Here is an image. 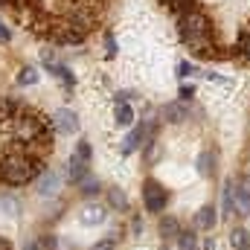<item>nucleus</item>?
<instances>
[{
    "label": "nucleus",
    "instance_id": "f257e3e1",
    "mask_svg": "<svg viewBox=\"0 0 250 250\" xmlns=\"http://www.w3.org/2000/svg\"><path fill=\"white\" fill-rule=\"evenodd\" d=\"M178 29L181 38L189 47V53H195L198 59H209L215 53V41H212V21L204 9H187L178 18Z\"/></svg>",
    "mask_w": 250,
    "mask_h": 250
},
{
    "label": "nucleus",
    "instance_id": "f03ea898",
    "mask_svg": "<svg viewBox=\"0 0 250 250\" xmlns=\"http://www.w3.org/2000/svg\"><path fill=\"white\" fill-rule=\"evenodd\" d=\"M44 172V160H35L26 151H9L0 160V181L9 187H26L35 178H41Z\"/></svg>",
    "mask_w": 250,
    "mask_h": 250
},
{
    "label": "nucleus",
    "instance_id": "7ed1b4c3",
    "mask_svg": "<svg viewBox=\"0 0 250 250\" xmlns=\"http://www.w3.org/2000/svg\"><path fill=\"white\" fill-rule=\"evenodd\" d=\"M12 123H15V134H18L21 143H35L38 137L47 134V123L38 114H32V111H21Z\"/></svg>",
    "mask_w": 250,
    "mask_h": 250
},
{
    "label": "nucleus",
    "instance_id": "20e7f679",
    "mask_svg": "<svg viewBox=\"0 0 250 250\" xmlns=\"http://www.w3.org/2000/svg\"><path fill=\"white\" fill-rule=\"evenodd\" d=\"M166 204H169V189L154 178H146L143 181V207L148 212H163Z\"/></svg>",
    "mask_w": 250,
    "mask_h": 250
},
{
    "label": "nucleus",
    "instance_id": "39448f33",
    "mask_svg": "<svg viewBox=\"0 0 250 250\" xmlns=\"http://www.w3.org/2000/svg\"><path fill=\"white\" fill-rule=\"evenodd\" d=\"M230 192H233V212L248 218L250 215V181L248 178L230 181Z\"/></svg>",
    "mask_w": 250,
    "mask_h": 250
},
{
    "label": "nucleus",
    "instance_id": "423d86ee",
    "mask_svg": "<svg viewBox=\"0 0 250 250\" xmlns=\"http://www.w3.org/2000/svg\"><path fill=\"white\" fill-rule=\"evenodd\" d=\"M53 125H56L59 134L73 137V134L79 131V117H76V111H70V108H59V111L53 114Z\"/></svg>",
    "mask_w": 250,
    "mask_h": 250
},
{
    "label": "nucleus",
    "instance_id": "0eeeda50",
    "mask_svg": "<svg viewBox=\"0 0 250 250\" xmlns=\"http://www.w3.org/2000/svg\"><path fill=\"white\" fill-rule=\"evenodd\" d=\"M59 187H62V175L53 172V169H50V172L44 169L41 178H38V195H41V198H56V195H59Z\"/></svg>",
    "mask_w": 250,
    "mask_h": 250
},
{
    "label": "nucleus",
    "instance_id": "6e6552de",
    "mask_svg": "<svg viewBox=\"0 0 250 250\" xmlns=\"http://www.w3.org/2000/svg\"><path fill=\"white\" fill-rule=\"evenodd\" d=\"M87 175H90V163H84L82 157H76V154H73V157H70V163H67V181L79 187Z\"/></svg>",
    "mask_w": 250,
    "mask_h": 250
},
{
    "label": "nucleus",
    "instance_id": "1a4fd4ad",
    "mask_svg": "<svg viewBox=\"0 0 250 250\" xmlns=\"http://www.w3.org/2000/svg\"><path fill=\"white\" fill-rule=\"evenodd\" d=\"M163 120L172 125H181L189 120V105L187 102H169L166 108H163Z\"/></svg>",
    "mask_w": 250,
    "mask_h": 250
},
{
    "label": "nucleus",
    "instance_id": "9d476101",
    "mask_svg": "<svg viewBox=\"0 0 250 250\" xmlns=\"http://www.w3.org/2000/svg\"><path fill=\"white\" fill-rule=\"evenodd\" d=\"M157 233H160L166 242H172V239H181L184 227H181V221H178L175 215H163V218H160V224H157Z\"/></svg>",
    "mask_w": 250,
    "mask_h": 250
},
{
    "label": "nucleus",
    "instance_id": "9b49d317",
    "mask_svg": "<svg viewBox=\"0 0 250 250\" xmlns=\"http://www.w3.org/2000/svg\"><path fill=\"white\" fill-rule=\"evenodd\" d=\"M215 224H218V215H215V207L212 204H207V207H201L195 212V227L198 230H212Z\"/></svg>",
    "mask_w": 250,
    "mask_h": 250
},
{
    "label": "nucleus",
    "instance_id": "f8f14e48",
    "mask_svg": "<svg viewBox=\"0 0 250 250\" xmlns=\"http://www.w3.org/2000/svg\"><path fill=\"white\" fill-rule=\"evenodd\" d=\"M105 195H108V207H111V209H117V212H128L131 201H128L125 189H120V187H108V189H105Z\"/></svg>",
    "mask_w": 250,
    "mask_h": 250
},
{
    "label": "nucleus",
    "instance_id": "ddd939ff",
    "mask_svg": "<svg viewBox=\"0 0 250 250\" xmlns=\"http://www.w3.org/2000/svg\"><path fill=\"white\" fill-rule=\"evenodd\" d=\"M79 218H82V224H84V227H93V224H102V221L108 218V212H105L99 204H87V207L82 209V215H79Z\"/></svg>",
    "mask_w": 250,
    "mask_h": 250
},
{
    "label": "nucleus",
    "instance_id": "4468645a",
    "mask_svg": "<svg viewBox=\"0 0 250 250\" xmlns=\"http://www.w3.org/2000/svg\"><path fill=\"white\" fill-rule=\"evenodd\" d=\"M50 73L62 82V87L70 93L73 90V84H76V79H73V73H70V67H64V64H50Z\"/></svg>",
    "mask_w": 250,
    "mask_h": 250
},
{
    "label": "nucleus",
    "instance_id": "2eb2a0df",
    "mask_svg": "<svg viewBox=\"0 0 250 250\" xmlns=\"http://www.w3.org/2000/svg\"><path fill=\"white\" fill-rule=\"evenodd\" d=\"M140 140H143V125H137V128H131V131L125 134V140H123V154L137 151V148H140Z\"/></svg>",
    "mask_w": 250,
    "mask_h": 250
},
{
    "label": "nucleus",
    "instance_id": "dca6fc26",
    "mask_svg": "<svg viewBox=\"0 0 250 250\" xmlns=\"http://www.w3.org/2000/svg\"><path fill=\"white\" fill-rule=\"evenodd\" d=\"M198 172H201L204 178H209V175L215 172V151H209V148H207V151H201V154H198Z\"/></svg>",
    "mask_w": 250,
    "mask_h": 250
},
{
    "label": "nucleus",
    "instance_id": "f3484780",
    "mask_svg": "<svg viewBox=\"0 0 250 250\" xmlns=\"http://www.w3.org/2000/svg\"><path fill=\"white\" fill-rule=\"evenodd\" d=\"M114 120H117V125H123V128H128V125L134 123V108H131L128 102H117Z\"/></svg>",
    "mask_w": 250,
    "mask_h": 250
},
{
    "label": "nucleus",
    "instance_id": "a211bd4d",
    "mask_svg": "<svg viewBox=\"0 0 250 250\" xmlns=\"http://www.w3.org/2000/svg\"><path fill=\"white\" fill-rule=\"evenodd\" d=\"M79 192H82L84 198H96V195L102 192V181H99V178H93V175H87V178L79 184Z\"/></svg>",
    "mask_w": 250,
    "mask_h": 250
},
{
    "label": "nucleus",
    "instance_id": "6ab92c4d",
    "mask_svg": "<svg viewBox=\"0 0 250 250\" xmlns=\"http://www.w3.org/2000/svg\"><path fill=\"white\" fill-rule=\"evenodd\" d=\"M230 245H233L236 250H250V230L236 227V230L230 233Z\"/></svg>",
    "mask_w": 250,
    "mask_h": 250
},
{
    "label": "nucleus",
    "instance_id": "aec40b11",
    "mask_svg": "<svg viewBox=\"0 0 250 250\" xmlns=\"http://www.w3.org/2000/svg\"><path fill=\"white\" fill-rule=\"evenodd\" d=\"M160 151H163V148H160V143H157V140H151V143H146V146H143V160H146L148 166H154V163L160 160Z\"/></svg>",
    "mask_w": 250,
    "mask_h": 250
},
{
    "label": "nucleus",
    "instance_id": "412c9836",
    "mask_svg": "<svg viewBox=\"0 0 250 250\" xmlns=\"http://www.w3.org/2000/svg\"><path fill=\"white\" fill-rule=\"evenodd\" d=\"M236 56H239V59H245V62H250V29H245V32L239 35V44H236Z\"/></svg>",
    "mask_w": 250,
    "mask_h": 250
},
{
    "label": "nucleus",
    "instance_id": "4be33fe9",
    "mask_svg": "<svg viewBox=\"0 0 250 250\" xmlns=\"http://www.w3.org/2000/svg\"><path fill=\"white\" fill-rule=\"evenodd\" d=\"M0 212H6V215H18V212H21V204H18L12 195H0Z\"/></svg>",
    "mask_w": 250,
    "mask_h": 250
},
{
    "label": "nucleus",
    "instance_id": "5701e85b",
    "mask_svg": "<svg viewBox=\"0 0 250 250\" xmlns=\"http://www.w3.org/2000/svg\"><path fill=\"white\" fill-rule=\"evenodd\" d=\"M35 82H38V70H35V67H23V70L18 73V84L26 87V84H35Z\"/></svg>",
    "mask_w": 250,
    "mask_h": 250
},
{
    "label": "nucleus",
    "instance_id": "b1692460",
    "mask_svg": "<svg viewBox=\"0 0 250 250\" xmlns=\"http://www.w3.org/2000/svg\"><path fill=\"white\" fill-rule=\"evenodd\" d=\"M76 157H82L84 163H90L93 148H90V143H87V140H79V143H76Z\"/></svg>",
    "mask_w": 250,
    "mask_h": 250
},
{
    "label": "nucleus",
    "instance_id": "393cba45",
    "mask_svg": "<svg viewBox=\"0 0 250 250\" xmlns=\"http://www.w3.org/2000/svg\"><path fill=\"white\" fill-rule=\"evenodd\" d=\"M178 245H181V250H192V248H198V236H195V233H181Z\"/></svg>",
    "mask_w": 250,
    "mask_h": 250
},
{
    "label": "nucleus",
    "instance_id": "a878e982",
    "mask_svg": "<svg viewBox=\"0 0 250 250\" xmlns=\"http://www.w3.org/2000/svg\"><path fill=\"white\" fill-rule=\"evenodd\" d=\"M56 248H59V239L53 233H47V236L38 239V250H56Z\"/></svg>",
    "mask_w": 250,
    "mask_h": 250
},
{
    "label": "nucleus",
    "instance_id": "bb28decb",
    "mask_svg": "<svg viewBox=\"0 0 250 250\" xmlns=\"http://www.w3.org/2000/svg\"><path fill=\"white\" fill-rule=\"evenodd\" d=\"M163 3H169V9H175L178 15L187 12V9H192V0H163Z\"/></svg>",
    "mask_w": 250,
    "mask_h": 250
},
{
    "label": "nucleus",
    "instance_id": "cd10ccee",
    "mask_svg": "<svg viewBox=\"0 0 250 250\" xmlns=\"http://www.w3.org/2000/svg\"><path fill=\"white\" fill-rule=\"evenodd\" d=\"M90 250H117V239H102V242H96Z\"/></svg>",
    "mask_w": 250,
    "mask_h": 250
},
{
    "label": "nucleus",
    "instance_id": "c85d7f7f",
    "mask_svg": "<svg viewBox=\"0 0 250 250\" xmlns=\"http://www.w3.org/2000/svg\"><path fill=\"white\" fill-rule=\"evenodd\" d=\"M105 50H108V56H117V41H114V35H111V32L105 35Z\"/></svg>",
    "mask_w": 250,
    "mask_h": 250
},
{
    "label": "nucleus",
    "instance_id": "c756f323",
    "mask_svg": "<svg viewBox=\"0 0 250 250\" xmlns=\"http://www.w3.org/2000/svg\"><path fill=\"white\" fill-rule=\"evenodd\" d=\"M195 96V87L192 84H181V102H189Z\"/></svg>",
    "mask_w": 250,
    "mask_h": 250
},
{
    "label": "nucleus",
    "instance_id": "7c9ffc66",
    "mask_svg": "<svg viewBox=\"0 0 250 250\" xmlns=\"http://www.w3.org/2000/svg\"><path fill=\"white\" fill-rule=\"evenodd\" d=\"M9 41H12V32H9V26L0 21V44H9Z\"/></svg>",
    "mask_w": 250,
    "mask_h": 250
},
{
    "label": "nucleus",
    "instance_id": "2f4dec72",
    "mask_svg": "<svg viewBox=\"0 0 250 250\" xmlns=\"http://www.w3.org/2000/svg\"><path fill=\"white\" fill-rule=\"evenodd\" d=\"M189 73H195V67H192V64H187V62L178 64V76H189Z\"/></svg>",
    "mask_w": 250,
    "mask_h": 250
},
{
    "label": "nucleus",
    "instance_id": "473e14b6",
    "mask_svg": "<svg viewBox=\"0 0 250 250\" xmlns=\"http://www.w3.org/2000/svg\"><path fill=\"white\" fill-rule=\"evenodd\" d=\"M0 250H12V245H9V242H6L3 236H0Z\"/></svg>",
    "mask_w": 250,
    "mask_h": 250
},
{
    "label": "nucleus",
    "instance_id": "72a5a7b5",
    "mask_svg": "<svg viewBox=\"0 0 250 250\" xmlns=\"http://www.w3.org/2000/svg\"><path fill=\"white\" fill-rule=\"evenodd\" d=\"M3 3H9V0H0V6H3Z\"/></svg>",
    "mask_w": 250,
    "mask_h": 250
},
{
    "label": "nucleus",
    "instance_id": "f704fd0d",
    "mask_svg": "<svg viewBox=\"0 0 250 250\" xmlns=\"http://www.w3.org/2000/svg\"><path fill=\"white\" fill-rule=\"evenodd\" d=\"M192 250H201V248H192Z\"/></svg>",
    "mask_w": 250,
    "mask_h": 250
}]
</instances>
